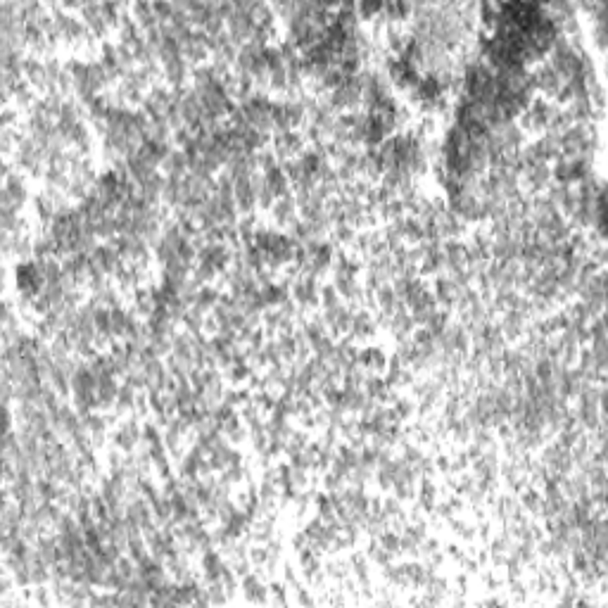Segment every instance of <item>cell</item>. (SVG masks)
<instances>
[{
  "label": "cell",
  "instance_id": "cell-1",
  "mask_svg": "<svg viewBox=\"0 0 608 608\" xmlns=\"http://www.w3.org/2000/svg\"><path fill=\"white\" fill-rule=\"evenodd\" d=\"M302 148H304V140L300 136L297 131H283L276 136V153L280 157L285 159H293V157H302Z\"/></svg>",
  "mask_w": 608,
  "mask_h": 608
},
{
  "label": "cell",
  "instance_id": "cell-2",
  "mask_svg": "<svg viewBox=\"0 0 608 608\" xmlns=\"http://www.w3.org/2000/svg\"><path fill=\"white\" fill-rule=\"evenodd\" d=\"M138 440H140V430L133 423L122 425V428L117 430V435H114V442H117V447H122V449H126V451H131L133 447H136Z\"/></svg>",
  "mask_w": 608,
  "mask_h": 608
}]
</instances>
